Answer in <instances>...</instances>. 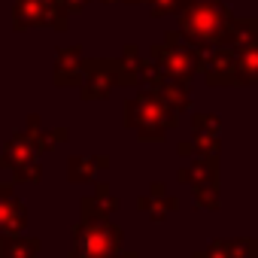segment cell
Wrapping results in <instances>:
<instances>
[{
	"label": "cell",
	"instance_id": "3",
	"mask_svg": "<svg viewBox=\"0 0 258 258\" xmlns=\"http://www.w3.org/2000/svg\"><path fill=\"white\" fill-rule=\"evenodd\" d=\"M0 167L13 170V176L19 182H40L43 179V167L37 161V146L28 140V134H16L7 143L4 155H0Z\"/></svg>",
	"mask_w": 258,
	"mask_h": 258
},
{
	"label": "cell",
	"instance_id": "12",
	"mask_svg": "<svg viewBox=\"0 0 258 258\" xmlns=\"http://www.w3.org/2000/svg\"><path fill=\"white\" fill-rule=\"evenodd\" d=\"M240 258H258V237H237Z\"/></svg>",
	"mask_w": 258,
	"mask_h": 258
},
{
	"label": "cell",
	"instance_id": "1",
	"mask_svg": "<svg viewBox=\"0 0 258 258\" xmlns=\"http://www.w3.org/2000/svg\"><path fill=\"white\" fill-rule=\"evenodd\" d=\"M124 243V231L109 216H79L70 231L67 258H112Z\"/></svg>",
	"mask_w": 258,
	"mask_h": 258
},
{
	"label": "cell",
	"instance_id": "2",
	"mask_svg": "<svg viewBox=\"0 0 258 258\" xmlns=\"http://www.w3.org/2000/svg\"><path fill=\"white\" fill-rule=\"evenodd\" d=\"M124 118H127L131 127H137L140 140H161L167 134V127H176V112H170L152 94H143L140 100H134L127 106Z\"/></svg>",
	"mask_w": 258,
	"mask_h": 258
},
{
	"label": "cell",
	"instance_id": "7",
	"mask_svg": "<svg viewBox=\"0 0 258 258\" xmlns=\"http://www.w3.org/2000/svg\"><path fill=\"white\" fill-rule=\"evenodd\" d=\"M118 210V198L112 195L109 182H97L94 195H85L79 201V216H112Z\"/></svg>",
	"mask_w": 258,
	"mask_h": 258
},
{
	"label": "cell",
	"instance_id": "8",
	"mask_svg": "<svg viewBox=\"0 0 258 258\" xmlns=\"http://www.w3.org/2000/svg\"><path fill=\"white\" fill-rule=\"evenodd\" d=\"M40 240L37 237H22V234H4L0 237V258H37L40 255Z\"/></svg>",
	"mask_w": 258,
	"mask_h": 258
},
{
	"label": "cell",
	"instance_id": "5",
	"mask_svg": "<svg viewBox=\"0 0 258 258\" xmlns=\"http://www.w3.org/2000/svg\"><path fill=\"white\" fill-rule=\"evenodd\" d=\"M137 210L140 213H149L152 222H167V216L179 210V198L176 195H167V185L164 182H155L149 188V195H143L137 201Z\"/></svg>",
	"mask_w": 258,
	"mask_h": 258
},
{
	"label": "cell",
	"instance_id": "6",
	"mask_svg": "<svg viewBox=\"0 0 258 258\" xmlns=\"http://www.w3.org/2000/svg\"><path fill=\"white\" fill-rule=\"evenodd\" d=\"M179 182L201 188V185H219V161L216 155H198L188 167L179 170Z\"/></svg>",
	"mask_w": 258,
	"mask_h": 258
},
{
	"label": "cell",
	"instance_id": "9",
	"mask_svg": "<svg viewBox=\"0 0 258 258\" xmlns=\"http://www.w3.org/2000/svg\"><path fill=\"white\" fill-rule=\"evenodd\" d=\"M106 164H109V158H82V155H73L67 161V179L70 182H91L94 170H100Z\"/></svg>",
	"mask_w": 258,
	"mask_h": 258
},
{
	"label": "cell",
	"instance_id": "10",
	"mask_svg": "<svg viewBox=\"0 0 258 258\" xmlns=\"http://www.w3.org/2000/svg\"><path fill=\"white\" fill-rule=\"evenodd\" d=\"M191 258H240L237 240H210V246L195 252Z\"/></svg>",
	"mask_w": 258,
	"mask_h": 258
},
{
	"label": "cell",
	"instance_id": "11",
	"mask_svg": "<svg viewBox=\"0 0 258 258\" xmlns=\"http://www.w3.org/2000/svg\"><path fill=\"white\" fill-rule=\"evenodd\" d=\"M191 195H195V204L204 207V210H210V213H216V210L222 207L219 185H201V188H191Z\"/></svg>",
	"mask_w": 258,
	"mask_h": 258
},
{
	"label": "cell",
	"instance_id": "4",
	"mask_svg": "<svg viewBox=\"0 0 258 258\" xmlns=\"http://www.w3.org/2000/svg\"><path fill=\"white\" fill-rule=\"evenodd\" d=\"M28 225V207L19 201L13 185L0 182V237L4 234H22Z\"/></svg>",
	"mask_w": 258,
	"mask_h": 258
},
{
	"label": "cell",
	"instance_id": "13",
	"mask_svg": "<svg viewBox=\"0 0 258 258\" xmlns=\"http://www.w3.org/2000/svg\"><path fill=\"white\" fill-rule=\"evenodd\" d=\"M112 258H140V255H137V252H121V249H118V252H112Z\"/></svg>",
	"mask_w": 258,
	"mask_h": 258
}]
</instances>
